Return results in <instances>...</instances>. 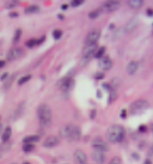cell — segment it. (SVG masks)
Instances as JSON below:
<instances>
[{"label": "cell", "instance_id": "1", "mask_svg": "<svg viewBox=\"0 0 153 164\" xmlns=\"http://www.w3.org/2000/svg\"><path fill=\"white\" fill-rule=\"evenodd\" d=\"M126 132L125 128L120 125H113L107 131V139L110 143H120L125 139Z\"/></svg>", "mask_w": 153, "mask_h": 164}, {"label": "cell", "instance_id": "2", "mask_svg": "<svg viewBox=\"0 0 153 164\" xmlns=\"http://www.w3.org/2000/svg\"><path fill=\"white\" fill-rule=\"evenodd\" d=\"M37 116L40 119V122L42 126H49L52 122V109L48 104H40L37 108Z\"/></svg>", "mask_w": 153, "mask_h": 164}, {"label": "cell", "instance_id": "3", "mask_svg": "<svg viewBox=\"0 0 153 164\" xmlns=\"http://www.w3.org/2000/svg\"><path fill=\"white\" fill-rule=\"evenodd\" d=\"M148 108V102L145 100H138L130 106V113L132 114H140L144 110Z\"/></svg>", "mask_w": 153, "mask_h": 164}, {"label": "cell", "instance_id": "4", "mask_svg": "<svg viewBox=\"0 0 153 164\" xmlns=\"http://www.w3.org/2000/svg\"><path fill=\"white\" fill-rule=\"evenodd\" d=\"M92 147H93L95 151H99V152H103V153L109 151L108 143L104 141V140L100 139V138H97V139H95V140L92 141Z\"/></svg>", "mask_w": 153, "mask_h": 164}, {"label": "cell", "instance_id": "5", "mask_svg": "<svg viewBox=\"0 0 153 164\" xmlns=\"http://www.w3.org/2000/svg\"><path fill=\"white\" fill-rule=\"evenodd\" d=\"M99 37H100V31L99 30H92L87 34V36L85 38V46H90V45H97Z\"/></svg>", "mask_w": 153, "mask_h": 164}, {"label": "cell", "instance_id": "6", "mask_svg": "<svg viewBox=\"0 0 153 164\" xmlns=\"http://www.w3.org/2000/svg\"><path fill=\"white\" fill-rule=\"evenodd\" d=\"M22 55H23V50H22L20 48L15 47V48H12L9 53H7V60H9V61L17 60V59H19Z\"/></svg>", "mask_w": 153, "mask_h": 164}, {"label": "cell", "instance_id": "7", "mask_svg": "<svg viewBox=\"0 0 153 164\" xmlns=\"http://www.w3.org/2000/svg\"><path fill=\"white\" fill-rule=\"evenodd\" d=\"M74 159L77 164H87V157L81 150H77L74 152Z\"/></svg>", "mask_w": 153, "mask_h": 164}, {"label": "cell", "instance_id": "8", "mask_svg": "<svg viewBox=\"0 0 153 164\" xmlns=\"http://www.w3.org/2000/svg\"><path fill=\"white\" fill-rule=\"evenodd\" d=\"M59 144V138L55 137V136H49V137L45 138V140L43 141V146L48 147V149H52Z\"/></svg>", "mask_w": 153, "mask_h": 164}, {"label": "cell", "instance_id": "9", "mask_svg": "<svg viewBox=\"0 0 153 164\" xmlns=\"http://www.w3.org/2000/svg\"><path fill=\"white\" fill-rule=\"evenodd\" d=\"M60 86H61V90H62L63 92H70L71 91V89L74 86V80H73L72 78H66V79H63L62 80Z\"/></svg>", "mask_w": 153, "mask_h": 164}, {"label": "cell", "instance_id": "10", "mask_svg": "<svg viewBox=\"0 0 153 164\" xmlns=\"http://www.w3.org/2000/svg\"><path fill=\"white\" fill-rule=\"evenodd\" d=\"M92 161L96 164H104L105 163V155L99 151H93L92 152Z\"/></svg>", "mask_w": 153, "mask_h": 164}, {"label": "cell", "instance_id": "11", "mask_svg": "<svg viewBox=\"0 0 153 164\" xmlns=\"http://www.w3.org/2000/svg\"><path fill=\"white\" fill-rule=\"evenodd\" d=\"M97 45H90V46H85L84 50H83V56L84 58H90L92 55H95V53L97 52Z\"/></svg>", "mask_w": 153, "mask_h": 164}, {"label": "cell", "instance_id": "12", "mask_svg": "<svg viewBox=\"0 0 153 164\" xmlns=\"http://www.w3.org/2000/svg\"><path fill=\"white\" fill-rule=\"evenodd\" d=\"M103 7L107 12H114L120 7V2L118 1H107L103 4Z\"/></svg>", "mask_w": 153, "mask_h": 164}, {"label": "cell", "instance_id": "13", "mask_svg": "<svg viewBox=\"0 0 153 164\" xmlns=\"http://www.w3.org/2000/svg\"><path fill=\"white\" fill-rule=\"evenodd\" d=\"M138 23H139V19L136 18H132L129 19V22L126 24V27H125V32H127V34H129V32H132L133 30H134L135 28H136V25H138Z\"/></svg>", "mask_w": 153, "mask_h": 164}, {"label": "cell", "instance_id": "14", "mask_svg": "<svg viewBox=\"0 0 153 164\" xmlns=\"http://www.w3.org/2000/svg\"><path fill=\"white\" fill-rule=\"evenodd\" d=\"M72 128H73V125H65V126L61 127V129H60V136L62 138H65V139H70Z\"/></svg>", "mask_w": 153, "mask_h": 164}, {"label": "cell", "instance_id": "15", "mask_svg": "<svg viewBox=\"0 0 153 164\" xmlns=\"http://www.w3.org/2000/svg\"><path fill=\"white\" fill-rule=\"evenodd\" d=\"M80 137H81L80 128L77 127V126H73L72 132H71V136H70V139H68V140H71V141H77V140L80 139Z\"/></svg>", "mask_w": 153, "mask_h": 164}, {"label": "cell", "instance_id": "16", "mask_svg": "<svg viewBox=\"0 0 153 164\" xmlns=\"http://www.w3.org/2000/svg\"><path fill=\"white\" fill-rule=\"evenodd\" d=\"M99 65H100V67H102L103 70L108 71V70L111 68V66H113V61L110 60V58H109V56H103V58L100 59V63H99Z\"/></svg>", "mask_w": 153, "mask_h": 164}, {"label": "cell", "instance_id": "17", "mask_svg": "<svg viewBox=\"0 0 153 164\" xmlns=\"http://www.w3.org/2000/svg\"><path fill=\"white\" fill-rule=\"evenodd\" d=\"M138 67H139V64L136 61H130L128 66H127V73L129 76H133L136 71H138Z\"/></svg>", "mask_w": 153, "mask_h": 164}, {"label": "cell", "instance_id": "18", "mask_svg": "<svg viewBox=\"0 0 153 164\" xmlns=\"http://www.w3.org/2000/svg\"><path fill=\"white\" fill-rule=\"evenodd\" d=\"M24 109H25V103L23 102V103H20L18 107H17V109L15 110V113H13V116H12V119H18V118H20V116L23 115V113H24Z\"/></svg>", "mask_w": 153, "mask_h": 164}, {"label": "cell", "instance_id": "19", "mask_svg": "<svg viewBox=\"0 0 153 164\" xmlns=\"http://www.w3.org/2000/svg\"><path fill=\"white\" fill-rule=\"evenodd\" d=\"M144 4L142 0H128V5L132 7V9H139Z\"/></svg>", "mask_w": 153, "mask_h": 164}, {"label": "cell", "instance_id": "20", "mask_svg": "<svg viewBox=\"0 0 153 164\" xmlns=\"http://www.w3.org/2000/svg\"><path fill=\"white\" fill-rule=\"evenodd\" d=\"M40 140V137L38 136H28L23 139V141H24V144H34V143H36Z\"/></svg>", "mask_w": 153, "mask_h": 164}, {"label": "cell", "instance_id": "21", "mask_svg": "<svg viewBox=\"0 0 153 164\" xmlns=\"http://www.w3.org/2000/svg\"><path fill=\"white\" fill-rule=\"evenodd\" d=\"M11 134H12V129H11V127L5 128V131H4V133H2V137H1L2 138V141H9Z\"/></svg>", "mask_w": 153, "mask_h": 164}, {"label": "cell", "instance_id": "22", "mask_svg": "<svg viewBox=\"0 0 153 164\" xmlns=\"http://www.w3.org/2000/svg\"><path fill=\"white\" fill-rule=\"evenodd\" d=\"M104 54H105V48H104V47H100V48L97 49V52L95 53V56H96L97 59H102V58L104 56Z\"/></svg>", "mask_w": 153, "mask_h": 164}, {"label": "cell", "instance_id": "23", "mask_svg": "<svg viewBox=\"0 0 153 164\" xmlns=\"http://www.w3.org/2000/svg\"><path fill=\"white\" fill-rule=\"evenodd\" d=\"M38 10H40L38 6L31 5V6H28L27 9H25V13H36V12H38Z\"/></svg>", "mask_w": 153, "mask_h": 164}, {"label": "cell", "instance_id": "24", "mask_svg": "<svg viewBox=\"0 0 153 164\" xmlns=\"http://www.w3.org/2000/svg\"><path fill=\"white\" fill-rule=\"evenodd\" d=\"M34 150H35V145L34 144H24V146H23V151L27 152V153L32 152Z\"/></svg>", "mask_w": 153, "mask_h": 164}, {"label": "cell", "instance_id": "25", "mask_svg": "<svg viewBox=\"0 0 153 164\" xmlns=\"http://www.w3.org/2000/svg\"><path fill=\"white\" fill-rule=\"evenodd\" d=\"M18 5V1H6L5 2V7L6 9H13Z\"/></svg>", "mask_w": 153, "mask_h": 164}, {"label": "cell", "instance_id": "26", "mask_svg": "<svg viewBox=\"0 0 153 164\" xmlns=\"http://www.w3.org/2000/svg\"><path fill=\"white\" fill-rule=\"evenodd\" d=\"M10 147H11V144H10L9 141H4L1 145H0V150H2L4 152H6V151H9Z\"/></svg>", "mask_w": 153, "mask_h": 164}, {"label": "cell", "instance_id": "27", "mask_svg": "<svg viewBox=\"0 0 153 164\" xmlns=\"http://www.w3.org/2000/svg\"><path fill=\"white\" fill-rule=\"evenodd\" d=\"M31 79V76L30 74H28V76H25V77H22L20 79L18 80V84L19 85H23V84H25L27 82H29Z\"/></svg>", "mask_w": 153, "mask_h": 164}, {"label": "cell", "instance_id": "28", "mask_svg": "<svg viewBox=\"0 0 153 164\" xmlns=\"http://www.w3.org/2000/svg\"><path fill=\"white\" fill-rule=\"evenodd\" d=\"M15 77H16V74H15V76H11V77H10L9 80H7V82L5 83V85H4V89H5V90H7V89H9L10 86L12 85V82L15 80Z\"/></svg>", "mask_w": 153, "mask_h": 164}, {"label": "cell", "instance_id": "29", "mask_svg": "<svg viewBox=\"0 0 153 164\" xmlns=\"http://www.w3.org/2000/svg\"><path fill=\"white\" fill-rule=\"evenodd\" d=\"M37 40H35V38H31V40H28L27 43H25V46L29 47V48H32L34 46H37Z\"/></svg>", "mask_w": 153, "mask_h": 164}, {"label": "cell", "instance_id": "30", "mask_svg": "<svg viewBox=\"0 0 153 164\" xmlns=\"http://www.w3.org/2000/svg\"><path fill=\"white\" fill-rule=\"evenodd\" d=\"M98 16H99V10H95V11H92V12H90V13H89V17H90L91 19L97 18Z\"/></svg>", "mask_w": 153, "mask_h": 164}, {"label": "cell", "instance_id": "31", "mask_svg": "<svg viewBox=\"0 0 153 164\" xmlns=\"http://www.w3.org/2000/svg\"><path fill=\"white\" fill-rule=\"evenodd\" d=\"M53 36H54V38L59 40L60 37L62 36V31H61V30H57V29H56V30H54V31H53Z\"/></svg>", "mask_w": 153, "mask_h": 164}, {"label": "cell", "instance_id": "32", "mask_svg": "<svg viewBox=\"0 0 153 164\" xmlns=\"http://www.w3.org/2000/svg\"><path fill=\"white\" fill-rule=\"evenodd\" d=\"M109 164H122V159H121L120 157H114V158L109 162Z\"/></svg>", "mask_w": 153, "mask_h": 164}, {"label": "cell", "instance_id": "33", "mask_svg": "<svg viewBox=\"0 0 153 164\" xmlns=\"http://www.w3.org/2000/svg\"><path fill=\"white\" fill-rule=\"evenodd\" d=\"M20 35H22V30H20V29H18V30L16 31V35H15L13 41H15V42H18V40L20 38Z\"/></svg>", "mask_w": 153, "mask_h": 164}, {"label": "cell", "instance_id": "34", "mask_svg": "<svg viewBox=\"0 0 153 164\" xmlns=\"http://www.w3.org/2000/svg\"><path fill=\"white\" fill-rule=\"evenodd\" d=\"M81 4H83V1H80V0H74V1L71 2L72 6H79V5H81Z\"/></svg>", "mask_w": 153, "mask_h": 164}, {"label": "cell", "instance_id": "35", "mask_svg": "<svg viewBox=\"0 0 153 164\" xmlns=\"http://www.w3.org/2000/svg\"><path fill=\"white\" fill-rule=\"evenodd\" d=\"M10 76H9V73H4L1 77H0V80H6L7 78H9Z\"/></svg>", "mask_w": 153, "mask_h": 164}, {"label": "cell", "instance_id": "36", "mask_svg": "<svg viewBox=\"0 0 153 164\" xmlns=\"http://www.w3.org/2000/svg\"><path fill=\"white\" fill-rule=\"evenodd\" d=\"M10 17L16 18V17H18V13H17V12H11V13H10Z\"/></svg>", "mask_w": 153, "mask_h": 164}, {"label": "cell", "instance_id": "37", "mask_svg": "<svg viewBox=\"0 0 153 164\" xmlns=\"http://www.w3.org/2000/svg\"><path fill=\"white\" fill-rule=\"evenodd\" d=\"M127 116V111L126 110H122V111H121V118H126Z\"/></svg>", "mask_w": 153, "mask_h": 164}, {"label": "cell", "instance_id": "38", "mask_svg": "<svg viewBox=\"0 0 153 164\" xmlns=\"http://www.w3.org/2000/svg\"><path fill=\"white\" fill-rule=\"evenodd\" d=\"M5 64H6V63H5L4 60H0V68H1V67H4V66H5Z\"/></svg>", "mask_w": 153, "mask_h": 164}, {"label": "cell", "instance_id": "39", "mask_svg": "<svg viewBox=\"0 0 153 164\" xmlns=\"http://www.w3.org/2000/svg\"><path fill=\"white\" fill-rule=\"evenodd\" d=\"M139 129H140V132H145V131H146V127H145V126H140Z\"/></svg>", "mask_w": 153, "mask_h": 164}, {"label": "cell", "instance_id": "40", "mask_svg": "<svg viewBox=\"0 0 153 164\" xmlns=\"http://www.w3.org/2000/svg\"><path fill=\"white\" fill-rule=\"evenodd\" d=\"M147 15H148V16H153V10H148V11H147Z\"/></svg>", "mask_w": 153, "mask_h": 164}, {"label": "cell", "instance_id": "41", "mask_svg": "<svg viewBox=\"0 0 153 164\" xmlns=\"http://www.w3.org/2000/svg\"><path fill=\"white\" fill-rule=\"evenodd\" d=\"M96 78H97V79H102V78H103V74H102V73H98V76H97Z\"/></svg>", "mask_w": 153, "mask_h": 164}, {"label": "cell", "instance_id": "42", "mask_svg": "<svg viewBox=\"0 0 153 164\" xmlns=\"http://www.w3.org/2000/svg\"><path fill=\"white\" fill-rule=\"evenodd\" d=\"M61 9H62V10H67V9H68V6H67V5H62V6H61Z\"/></svg>", "mask_w": 153, "mask_h": 164}, {"label": "cell", "instance_id": "43", "mask_svg": "<svg viewBox=\"0 0 153 164\" xmlns=\"http://www.w3.org/2000/svg\"><path fill=\"white\" fill-rule=\"evenodd\" d=\"M145 164H151V161H150V159H147V161L145 162Z\"/></svg>", "mask_w": 153, "mask_h": 164}, {"label": "cell", "instance_id": "44", "mask_svg": "<svg viewBox=\"0 0 153 164\" xmlns=\"http://www.w3.org/2000/svg\"><path fill=\"white\" fill-rule=\"evenodd\" d=\"M12 164H17V163H12Z\"/></svg>", "mask_w": 153, "mask_h": 164}, {"label": "cell", "instance_id": "45", "mask_svg": "<svg viewBox=\"0 0 153 164\" xmlns=\"http://www.w3.org/2000/svg\"><path fill=\"white\" fill-rule=\"evenodd\" d=\"M152 131H153V127H152Z\"/></svg>", "mask_w": 153, "mask_h": 164}, {"label": "cell", "instance_id": "46", "mask_svg": "<svg viewBox=\"0 0 153 164\" xmlns=\"http://www.w3.org/2000/svg\"><path fill=\"white\" fill-rule=\"evenodd\" d=\"M25 164H28V163H25Z\"/></svg>", "mask_w": 153, "mask_h": 164}]
</instances>
